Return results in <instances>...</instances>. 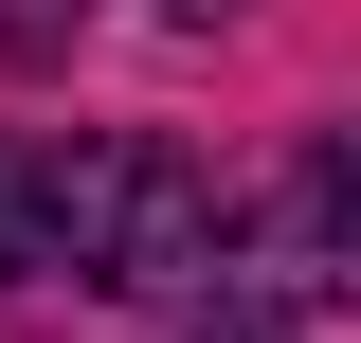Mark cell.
Returning <instances> with one entry per match:
<instances>
[{"label": "cell", "instance_id": "1", "mask_svg": "<svg viewBox=\"0 0 361 343\" xmlns=\"http://www.w3.org/2000/svg\"><path fill=\"white\" fill-rule=\"evenodd\" d=\"M217 253H235V199L180 145L0 127V289H37V271H73V289H199Z\"/></svg>", "mask_w": 361, "mask_h": 343}, {"label": "cell", "instance_id": "3", "mask_svg": "<svg viewBox=\"0 0 361 343\" xmlns=\"http://www.w3.org/2000/svg\"><path fill=\"white\" fill-rule=\"evenodd\" d=\"M180 18H217V0H180Z\"/></svg>", "mask_w": 361, "mask_h": 343}, {"label": "cell", "instance_id": "2", "mask_svg": "<svg viewBox=\"0 0 361 343\" xmlns=\"http://www.w3.org/2000/svg\"><path fill=\"white\" fill-rule=\"evenodd\" d=\"M199 343H289V325H271V307H217V325H199Z\"/></svg>", "mask_w": 361, "mask_h": 343}]
</instances>
